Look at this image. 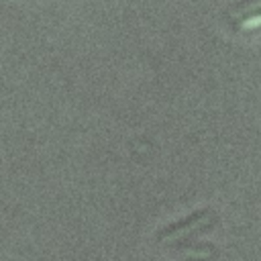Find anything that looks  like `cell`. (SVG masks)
Here are the masks:
<instances>
[{
	"mask_svg": "<svg viewBox=\"0 0 261 261\" xmlns=\"http://www.w3.org/2000/svg\"><path fill=\"white\" fill-rule=\"evenodd\" d=\"M243 29H255V27H261V14H257V16H251V18H247L243 24H241Z\"/></svg>",
	"mask_w": 261,
	"mask_h": 261,
	"instance_id": "1",
	"label": "cell"
}]
</instances>
